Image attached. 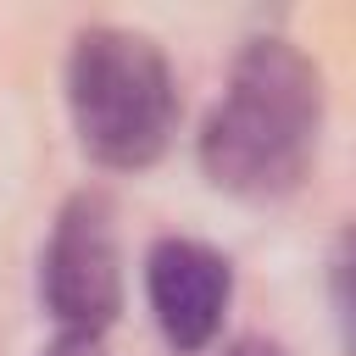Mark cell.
I'll list each match as a JSON object with an SVG mask.
<instances>
[{
	"label": "cell",
	"mask_w": 356,
	"mask_h": 356,
	"mask_svg": "<svg viewBox=\"0 0 356 356\" xmlns=\"http://www.w3.org/2000/svg\"><path fill=\"white\" fill-rule=\"evenodd\" d=\"M39 356H111L106 350V334H83V328H56V339L39 350Z\"/></svg>",
	"instance_id": "8992f818"
},
{
	"label": "cell",
	"mask_w": 356,
	"mask_h": 356,
	"mask_svg": "<svg viewBox=\"0 0 356 356\" xmlns=\"http://www.w3.org/2000/svg\"><path fill=\"white\" fill-rule=\"evenodd\" d=\"M145 295L156 312V328L172 350L195 356L217 339L228 295H234V273L228 256L200 245V239H156L145 256Z\"/></svg>",
	"instance_id": "277c9868"
},
{
	"label": "cell",
	"mask_w": 356,
	"mask_h": 356,
	"mask_svg": "<svg viewBox=\"0 0 356 356\" xmlns=\"http://www.w3.org/2000/svg\"><path fill=\"white\" fill-rule=\"evenodd\" d=\"M328 300H334L339 345H345V356H356V222L328 250Z\"/></svg>",
	"instance_id": "5b68a950"
},
{
	"label": "cell",
	"mask_w": 356,
	"mask_h": 356,
	"mask_svg": "<svg viewBox=\"0 0 356 356\" xmlns=\"http://www.w3.org/2000/svg\"><path fill=\"white\" fill-rule=\"evenodd\" d=\"M317 128H323L317 61L306 50H295L289 39L267 33L234 56L222 95L206 111L200 167L228 195L273 200L306 178Z\"/></svg>",
	"instance_id": "6da1fadb"
},
{
	"label": "cell",
	"mask_w": 356,
	"mask_h": 356,
	"mask_svg": "<svg viewBox=\"0 0 356 356\" xmlns=\"http://www.w3.org/2000/svg\"><path fill=\"white\" fill-rule=\"evenodd\" d=\"M39 295L56 328L106 334L122 312V256H117V217L100 189H78L39 256Z\"/></svg>",
	"instance_id": "3957f363"
},
{
	"label": "cell",
	"mask_w": 356,
	"mask_h": 356,
	"mask_svg": "<svg viewBox=\"0 0 356 356\" xmlns=\"http://www.w3.org/2000/svg\"><path fill=\"white\" fill-rule=\"evenodd\" d=\"M67 111L78 145L117 172L150 167L178 122V83L156 39L95 22L67 56Z\"/></svg>",
	"instance_id": "7a4b0ae2"
},
{
	"label": "cell",
	"mask_w": 356,
	"mask_h": 356,
	"mask_svg": "<svg viewBox=\"0 0 356 356\" xmlns=\"http://www.w3.org/2000/svg\"><path fill=\"white\" fill-rule=\"evenodd\" d=\"M222 356H284V345H273V339H234Z\"/></svg>",
	"instance_id": "52a82bcc"
}]
</instances>
